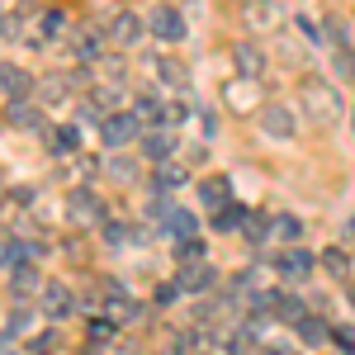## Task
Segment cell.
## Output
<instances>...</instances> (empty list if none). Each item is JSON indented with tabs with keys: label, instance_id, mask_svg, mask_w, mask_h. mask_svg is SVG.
<instances>
[{
	"label": "cell",
	"instance_id": "6da1fadb",
	"mask_svg": "<svg viewBox=\"0 0 355 355\" xmlns=\"http://www.w3.org/2000/svg\"><path fill=\"white\" fill-rule=\"evenodd\" d=\"M303 114H308L313 123H336V119H341V95L322 81L303 85Z\"/></svg>",
	"mask_w": 355,
	"mask_h": 355
},
{
	"label": "cell",
	"instance_id": "f1b7e54d",
	"mask_svg": "<svg viewBox=\"0 0 355 355\" xmlns=\"http://www.w3.org/2000/svg\"><path fill=\"white\" fill-rule=\"evenodd\" d=\"M110 175H114V180H123V185H133V180H137V166L114 157V162H110Z\"/></svg>",
	"mask_w": 355,
	"mask_h": 355
},
{
	"label": "cell",
	"instance_id": "4dcf8cb0",
	"mask_svg": "<svg viewBox=\"0 0 355 355\" xmlns=\"http://www.w3.org/2000/svg\"><path fill=\"white\" fill-rule=\"evenodd\" d=\"M327 38L336 43V48H346V43H351V28L341 24V19H327Z\"/></svg>",
	"mask_w": 355,
	"mask_h": 355
},
{
	"label": "cell",
	"instance_id": "836d02e7",
	"mask_svg": "<svg viewBox=\"0 0 355 355\" xmlns=\"http://www.w3.org/2000/svg\"><path fill=\"white\" fill-rule=\"evenodd\" d=\"M175 294H180V284H157V308H171Z\"/></svg>",
	"mask_w": 355,
	"mask_h": 355
},
{
	"label": "cell",
	"instance_id": "1f68e13d",
	"mask_svg": "<svg viewBox=\"0 0 355 355\" xmlns=\"http://www.w3.org/2000/svg\"><path fill=\"white\" fill-rule=\"evenodd\" d=\"M76 142H81V133H76V128H62V133H53V147H57V152H71Z\"/></svg>",
	"mask_w": 355,
	"mask_h": 355
},
{
	"label": "cell",
	"instance_id": "484cf974",
	"mask_svg": "<svg viewBox=\"0 0 355 355\" xmlns=\"http://www.w3.org/2000/svg\"><path fill=\"white\" fill-rule=\"evenodd\" d=\"M242 223H246V209H223L218 214V232H237Z\"/></svg>",
	"mask_w": 355,
	"mask_h": 355
},
{
	"label": "cell",
	"instance_id": "e575fe53",
	"mask_svg": "<svg viewBox=\"0 0 355 355\" xmlns=\"http://www.w3.org/2000/svg\"><path fill=\"white\" fill-rule=\"evenodd\" d=\"M38 28H43V33H57V28H62V15H57V10H48V15L38 19Z\"/></svg>",
	"mask_w": 355,
	"mask_h": 355
},
{
	"label": "cell",
	"instance_id": "4316f807",
	"mask_svg": "<svg viewBox=\"0 0 355 355\" xmlns=\"http://www.w3.org/2000/svg\"><path fill=\"white\" fill-rule=\"evenodd\" d=\"M223 346H227V355H246V351H251V331H227Z\"/></svg>",
	"mask_w": 355,
	"mask_h": 355
},
{
	"label": "cell",
	"instance_id": "d4e9b609",
	"mask_svg": "<svg viewBox=\"0 0 355 355\" xmlns=\"http://www.w3.org/2000/svg\"><path fill=\"white\" fill-rule=\"evenodd\" d=\"M43 100H48V105L67 100V81H62V76H43Z\"/></svg>",
	"mask_w": 355,
	"mask_h": 355
},
{
	"label": "cell",
	"instance_id": "9a60e30c",
	"mask_svg": "<svg viewBox=\"0 0 355 355\" xmlns=\"http://www.w3.org/2000/svg\"><path fill=\"white\" fill-rule=\"evenodd\" d=\"M299 336L308 346H327V322L322 318H299Z\"/></svg>",
	"mask_w": 355,
	"mask_h": 355
},
{
	"label": "cell",
	"instance_id": "5b68a950",
	"mask_svg": "<svg viewBox=\"0 0 355 355\" xmlns=\"http://www.w3.org/2000/svg\"><path fill=\"white\" fill-rule=\"evenodd\" d=\"M214 279H218V270L209 266V261H190V266H180V289H190V294H204V289H214Z\"/></svg>",
	"mask_w": 355,
	"mask_h": 355
},
{
	"label": "cell",
	"instance_id": "83f0119b",
	"mask_svg": "<svg viewBox=\"0 0 355 355\" xmlns=\"http://www.w3.org/2000/svg\"><path fill=\"white\" fill-rule=\"evenodd\" d=\"M137 119H166V110H162V100H152V95H142V100H137Z\"/></svg>",
	"mask_w": 355,
	"mask_h": 355
},
{
	"label": "cell",
	"instance_id": "ffe728a7",
	"mask_svg": "<svg viewBox=\"0 0 355 355\" xmlns=\"http://www.w3.org/2000/svg\"><path fill=\"white\" fill-rule=\"evenodd\" d=\"M346 266H351V256H346L341 246H327V251H322V270H331V275H346Z\"/></svg>",
	"mask_w": 355,
	"mask_h": 355
},
{
	"label": "cell",
	"instance_id": "cb8c5ba5",
	"mask_svg": "<svg viewBox=\"0 0 355 355\" xmlns=\"http://www.w3.org/2000/svg\"><path fill=\"white\" fill-rule=\"evenodd\" d=\"M71 48H76V57H85V62H95V57H100V43H95L90 33H71Z\"/></svg>",
	"mask_w": 355,
	"mask_h": 355
},
{
	"label": "cell",
	"instance_id": "277c9868",
	"mask_svg": "<svg viewBox=\"0 0 355 355\" xmlns=\"http://www.w3.org/2000/svg\"><path fill=\"white\" fill-rule=\"evenodd\" d=\"M232 67H237V76H251V81H256V76L266 71V53H261V43H251V38L237 43V48H232Z\"/></svg>",
	"mask_w": 355,
	"mask_h": 355
},
{
	"label": "cell",
	"instance_id": "ba28073f",
	"mask_svg": "<svg viewBox=\"0 0 355 355\" xmlns=\"http://www.w3.org/2000/svg\"><path fill=\"white\" fill-rule=\"evenodd\" d=\"M100 133H105V142H110V147L133 142V137H137V114H114V119H105V123H100Z\"/></svg>",
	"mask_w": 355,
	"mask_h": 355
},
{
	"label": "cell",
	"instance_id": "30bf717a",
	"mask_svg": "<svg viewBox=\"0 0 355 355\" xmlns=\"http://www.w3.org/2000/svg\"><path fill=\"white\" fill-rule=\"evenodd\" d=\"M0 95H10V100H24V95H28V71H24V67L0 62Z\"/></svg>",
	"mask_w": 355,
	"mask_h": 355
},
{
	"label": "cell",
	"instance_id": "8d00e7d4",
	"mask_svg": "<svg viewBox=\"0 0 355 355\" xmlns=\"http://www.w3.org/2000/svg\"><path fill=\"white\" fill-rule=\"evenodd\" d=\"M261 355H284V351H279V346H266V351H261Z\"/></svg>",
	"mask_w": 355,
	"mask_h": 355
},
{
	"label": "cell",
	"instance_id": "5bb4252c",
	"mask_svg": "<svg viewBox=\"0 0 355 355\" xmlns=\"http://www.w3.org/2000/svg\"><path fill=\"white\" fill-rule=\"evenodd\" d=\"M171 147H175V137H171V133H147V137H142V152H147L152 162H171Z\"/></svg>",
	"mask_w": 355,
	"mask_h": 355
},
{
	"label": "cell",
	"instance_id": "ab89813d",
	"mask_svg": "<svg viewBox=\"0 0 355 355\" xmlns=\"http://www.w3.org/2000/svg\"><path fill=\"white\" fill-rule=\"evenodd\" d=\"M351 119H355V114H351Z\"/></svg>",
	"mask_w": 355,
	"mask_h": 355
},
{
	"label": "cell",
	"instance_id": "3957f363",
	"mask_svg": "<svg viewBox=\"0 0 355 355\" xmlns=\"http://www.w3.org/2000/svg\"><path fill=\"white\" fill-rule=\"evenodd\" d=\"M147 28H152L157 38H166V43H180V38H185V19H180V10H175V5H162V10H152Z\"/></svg>",
	"mask_w": 355,
	"mask_h": 355
},
{
	"label": "cell",
	"instance_id": "d6986e66",
	"mask_svg": "<svg viewBox=\"0 0 355 355\" xmlns=\"http://www.w3.org/2000/svg\"><path fill=\"white\" fill-rule=\"evenodd\" d=\"M152 71H162V81H171V85H185V67H180V62H171V57L152 62Z\"/></svg>",
	"mask_w": 355,
	"mask_h": 355
},
{
	"label": "cell",
	"instance_id": "4fadbf2b",
	"mask_svg": "<svg viewBox=\"0 0 355 355\" xmlns=\"http://www.w3.org/2000/svg\"><path fill=\"white\" fill-rule=\"evenodd\" d=\"M10 284H15V294H43V275L33 270V266H19V270H10Z\"/></svg>",
	"mask_w": 355,
	"mask_h": 355
},
{
	"label": "cell",
	"instance_id": "e0dca14e",
	"mask_svg": "<svg viewBox=\"0 0 355 355\" xmlns=\"http://www.w3.org/2000/svg\"><path fill=\"white\" fill-rule=\"evenodd\" d=\"M199 199H204L209 209H223V204H227V180H204V185H199Z\"/></svg>",
	"mask_w": 355,
	"mask_h": 355
},
{
	"label": "cell",
	"instance_id": "7a4b0ae2",
	"mask_svg": "<svg viewBox=\"0 0 355 355\" xmlns=\"http://www.w3.org/2000/svg\"><path fill=\"white\" fill-rule=\"evenodd\" d=\"M261 133L275 137V142H289V137L299 133V123H294V110H284V105H270V110H261Z\"/></svg>",
	"mask_w": 355,
	"mask_h": 355
},
{
	"label": "cell",
	"instance_id": "8992f818",
	"mask_svg": "<svg viewBox=\"0 0 355 355\" xmlns=\"http://www.w3.org/2000/svg\"><path fill=\"white\" fill-rule=\"evenodd\" d=\"M38 308H43L48 318L62 322V318L71 313V289H67V284H57V279H48V284H43V294H38Z\"/></svg>",
	"mask_w": 355,
	"mask_h": 355
},
{
	"label": "cell",
	"instance_id": "ac0fdd59",
	"mask_svg": "<svg viewBox=\"0 0 355 355\" xmlns=\"http://www.w3.org/2000/svg\"><path fill=\"white\" fill-rule=\"evenodd\" d=\"M227 105H256V81L251 76H242V85H227Z\"/></svg>",
	"mask_w": 355,
	"mask_h": 355
},
{
	"label": "cell",
	"instance_id": "d6a6232c",
	"mask_svg": "<svg viewBox=\"0 0 355 355\" xmlns=\"http://www.w3.org/2000/svg\"><path fill=\"white\" fill-rule=\"evenodd\" d=\"M105 242H110V246H123V242H128V227H123V223H110V227H105Z\"/></svg>",
	"mask_w": 355,
	"mask_h": 355
},
{
	"label": "cell",
	"instance_id": "8fae6325",
	"mask_svg": "<svg viewBox=\"0 0 355 355\" xmlns=\"http://www.w3.org/2000/svg\"><path fill=\"white\" fill-rule=\"evenodd\" d=\"M313 266H318V261H313L308 251H299V246L279 256V275H284V279H308V270H313Z\"/></svg>",
	"mask_w": 355,
	"mask_h": 355
},
{
	"label": "cell",
	"instance_id": "52a82bcc",
	"mask_svg": "<svg viewBox=\"0 0 355 355\" xmlns=\"http://www.w3.org/2000/svg\"><path fill=\"white\" fill-rule=\"evenodd\" d=\"M100 214L105 209H100V199L90 190H71V199H67V218L71 223H100Z\"/></svg>",
	"mask_w": 355,
	"mask_h": 355
},
{
	"label": "cell",
	"instance_id": "f546056e",
	"mask_svg": "<svg viewBox=\"0 0 355 355\" xmlns=\"http://www.w3.org/2000/svg\"><path fill=\"white\" fill-rule=\"evenodd\" d=\"M336 76H346V81L355 85V53H351V48H341V53H336Z\"/></svg>",
	"mask_w": 355,
	"mask_h": 355
},
{
	"label": "cell",
	"instance_id": "7402d4cb",
	"mask_svg": "<svg viewBox=\"0 0 355 355\" xmlns=\"http://www.w3.org/2000/svg\"><path fill=\"white\" fill-rule=\"evenodd\" d=\"M275 313H279V318H289V322H299V318H303V308H299L294 294H275Z\"/></svg>",
	"mask_w": 355,
	"mask_h": 355
},
{
	"label": "cell",
	"instance_id": "44dd1931",
	"mask_svg": "<svg viewBox=\"0 0 355 355\" xmlns=\"http://www.w3.org/2000/svg\"><path fill=\"white\" fill-rule=\"evenodd\" d=\"M275 232H279V237H284V242H299L303 223L294 218V214H279V218H275Z\"/></svg>",
	"mask_w": 355,
	"mask_h": 355
},
{
	"label": "cell",
	"instance_id": "74e56055",
	"mask_svg": "<svg viewBox=\"0 0 355 355\" xmlns=\"http://www.w3.org/2000/svg\"><path fill=\"white\" fill-rule=\"evenodd\" d=\"M346 237H355V218H351V223H346Z\"/></svg>",
	"mask_w": 355,
	"mask_h": 355
},
{
	"label": "cell",
	"instance_id": "9c48e42d",
	"mask_svg": "<svg viewBox=\"0 0 355 355\" xmlns=\"http://www.w3.org/2000/svg\"><path fill=\"white\" fill-rule=\"evenodd\" d=\"M110 33H114V43L133 48V43H142V19H137L133 10H119V15L110 19Z\"/></svg>",
	"mask_w": 355,
	"mask_h": 355
},
{
	"label": "cell",
	"instance_id": "d590c367",
	"mask_svg": "<svg viewBox=\"0 0 355 355\" xmlns=\"http://www.w3.org/2000/svg\"><path fill=\"white\" fill-rule=\"evenodd\" d=\"M110 336H114L110 322H90V341H110Z\"/></svg>",
	"mask_w": 355,
	"mask_h": 355
},
{
	"label": "cell",
	"instance_id": "2e32d148",
	"mask_svg": "<svg viewBox=\"0 0 355 355\" xmlns=\"http://www.w3.org/2000/svg\"><path fill=\"white\" fill-rule=\"evenodd\" d=\"M10 123L15 128H38V110L24 105V100H10Z\"/></svg>",
	"mask_w": 355,
	"mask_h": 355
},
{
	"label": "cell",
	"instance_id": "7c38bea8",
	"mask_svg": "<svg viewBox=\"0 0 355 355\" xmlns=\"http://www.w3.org/2000/svg\"><path fill=\"white\" fill-rule=\"evenodd\" d=\"M279 15H284V10H279L275 0H251V5H246V24H251V28H270V24H279Z\"/></svg>",
	"mask_w": 355,
	"mask_h": 355
},
{
	"label": "cell",
	"instance_id": "603a6c76",
	"mask_svg": "<svg viewBox=\"0 0 355 355\" xmlns=\"http://www.w3.org/2000/svg\"><path fill=\"white\" fill-rule=\"evenodd\" d=\"M157 180H162L166 190H175V185H185V171L171 166V162H157Z\"/></svg>",
	"mask_w": 355,
	"mask_h": 355
},
{
	"label": "cell",
	"instance_id": "f35d334b",
	"mask_svg": "<svg viewBox=\"0 0 355 355\" xmlns=\"http://www.w3.org/2000/svg\"><path fill=\"white\" fill-rule=\"evenodd\" d=\"M351 303H355V289H351Z\"/></svg>",
	"mask_w": 355,
	"mask_h": 355
}]
</instances>
